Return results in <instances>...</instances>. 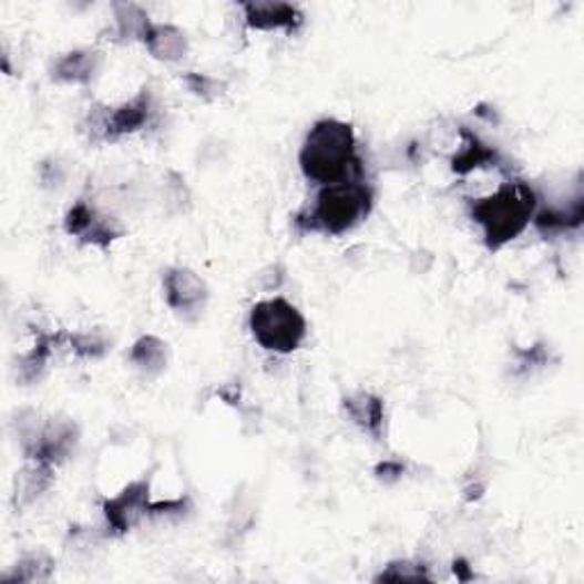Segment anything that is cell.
Listing matches in <instances>:
<instances>
[{"instance_id": "9c48e42d", "label": "cell", "mask_w": 584, "mask_h": 584, "mask_svg": "<svg viewBox=\"0 0 584 584\" xmlns=\"http://www.w3.org/2000/svg\"><path fill=\"white\" fill-rule=\"evenodd\" d=\"M165 301L181 320L194 322L197 320L208 304V286L189 267H170L163 277Z\"/></svg>"}, {"instance_id": "6da1fadb", "label": "cell", "mask_w": 584, "mask_h": 584, "mask_svg": "<svg viewBox=\"0 0 584 584\" xmlns=\"http://www.w3.org/2000/svg\"><path fill=\"white\" fill-rule=\"evenodd\" d=\"M299 170L318 187L361 178L363 165L355 126L336 120V116L318 120L301 142Z\"/></svg>"}, {"instance_id": "30bf717a", "label": "cell", "mask_w": 584, "mask_h": 584, "mask_svg": "<svg viewBox=\"0 0 584 584\" xmlns=\"http://www.w3.org/2000/svg\"><path fill=\"white\" fill-rule=\"evenodd\" d=\"M247 28L260 32H297L304 25V12L281 0H247L240 6Z\"/></svg>"}, {"instance_id": "ffe728a7", "label": "cell", "mask_w": 584, "mask_h": 584, "mask_svg": "<svg viewBox=\"0 0 584 584\" xmlns=\"http://www.w3.org/2000/svg\"><path fill=\"white\" fill-rule=\"evenodd\" d=\"M66 342L71 347V352L83 359H101L110 349V340L101 331L66 334Z\"/></svg>"}, {"instance_id": "4fadbf2b", "label": "cell", "mask_w": 584, "mask_h": 584, "mask_svg": "<svg viewBox=\"0 0 584 584\" xmlns=\"http://www.w3.org/2000/svg\"><path fill=\"white\" fill-rule=\"evenodd\" d=\"M459 135H461V146L457 148L450 161V167L457 176H469L475 170H484V167H502L500 153L486 142H482L473 131L461 129Z\"/></svg>"}, {"instance_id": "2e32d148", "label": "cell", "mask_w": 584, "mask_h": 584, "mask_svg": "<svg viewBox=\"0 0 584 584\" xmlns=\"http://www.w3.org/2000/svg\"><path fill=\"white\" fill-rule=\"evenodd\" d=\"M66 338V334H47V331H37L34 345L28 349L25 355L19 359V379L23 383H32L42 372L47 370L55 347Z\"/></svg>"}, {"instance_id": "d6986e66", "label": "cell", "mask_w": 584, "mask_h": 584, "mask_svg": "<svg viewBox=\"0 0 584 584\" xmlns=\"http://www.w3.org/2000/svg\"><path fill=\"white\" fill-rule=\"evenodd\" d=\"M53 571H55V562L47 553H30L23 555L8 575H3V582H14V584L47 582L51 580Z\"/></svg>"}, {"instance_id": "603a6c76", "label": "cell", "mask_w": 584, "mask_h": 584, "mask_svg": "<svg viewBox=\"0 0 584 584\" xmlns=\"http://www.w3.org/2000/svg\"><path fill=\"white\" fill-rule=\"evenodd\" d=\"M375 475L381 480V482H398L402 475H404V463L402 461H396V459H388V461H381L377 469H375Z\"/></svg>"}, {"instance_id": "52a82bcc", "label": "cell", "mask_w": 584, "mask_h": 584, "mask_svg": "<svg viewBox=\"0 0 584 584\" xmlns=\"http://www.w3.org/2000/svg\"><path fill=\"white\" fill-rule=\"evenodd\" d=\"M151 478L126 484L120 493L103 500V519L112 534H126L151 516Z\"/></svg>"}, {"instance_id": "3957f363", "label": "cell", "mask_w": 584, "mask_h": 584, "mask_svg": "<svg viewBox=\"0 0 584 584\" xmlns=\"http://www.w3.org/2000/svg\"><path fill=\"white\" fill-rule=\"evenodd\" d=\"M372 206L375 189L361 178H349L318 187L314 204L295 217V224L306 233L342 236L359 226L370 215Z\"/></svg>"}, {"instance_id": "9a60e30c", "label": "cell", "mask_w": 584, "mask_h": 584, "mask_svg": "<svg viewBox=\"0 0 584 584\" xmlns=\"http://www.w3.org/2000/svg\"><path fill=\"white\" fill-rule=\"evenodd\" d=\"M53 469L55 465L44 463V461H32L28 459V463L23 469L17 473L14 478V508H28L37 498H42L51 484H53Z\"/></svg>"}, {"instance_id": "8992f818", "label": "cell", "mask_w": 584, "mask_h": 584, "mask_svg": "<svg viewBox=\"0 0 584 584\" xmlns=\"http://www.w3.org/2000/svg\"><path fill=\"white\" fill-rule=\"evenodd\" d=\"M155 114V101L148 90L116 107H96L88 116V133L96 142H114L146 129Z\"/></svg>"}, {"instance_id": "8fae6325", "label": "cell", "mask_w": 584, "mask_h": 584, "mask_svg": "<svg viewBox=\"0 0 584 584\" xmlns=\"http://www.w3.org/2000/svg\"><path fill=\"white\" fill-rule=\"evenodd\" d=\"M103 66V53L96 49H75L51 64V78L62 85H90Z\"/></svg>"}, {"instance_id": "ac0fdd59", "label": "cell", "mask_w": 584, "mask_h": 584, "mask_svg": "<svg viewBox=\"0 0 584 584\" xmlns=\"http://www.w3.org/2000/svg\"><path fill=\"white\" fill-rule=\"evenodd\" d=\"M112 12H114V34L116 39H122V42H142L144 32L153 23L148 14L133 3H114Z\"/></svg>"}, {"instance_id": "e0dca14e", "label": "cell", "mask_w": 584, "mask_h": 584, "mask_svg": "<svg viewBox=\"0 0 584 584\" xmlns=\"http://www.w3.org/2000/svg\"><path fill=\"white\" fill-rule=\"evenodd\" d=\"M129 361L148 377L161 375L167 368L170 361V349L167 342L158 336H142L135 340V345L131 347L129 352Z\"/></svg>"}, {"instance_id": "5bb4252c", "label": "cell", "mask_w": 584, "mask_h": 584, "mask_svg": "<svg viewBox=\"0 0 584 584\" xmlns=\"http://www.w3.org/2000/svg\"><path fill=\"white\" fill-rule=\"evenodd\" d=\"M142 44L146 47L151 58L161 62H181L189 51L187 34L174 23L153 21L142 37Z\"/></svg>"}, {"instance_id": "7a4b0ae2", "label": "cell", "mask_w": 584, "mask_h": 584, "mask_svg": "<svg viewBox=\"0 0 584 584\" xmlns=\"http://www.w3.org/2000/svg\"><path fill=\"white\" fill-rule=\"evenodd\" d=\"M536 206L539 199L530 183L512 178L486 197L471 202V219L482 228L484 245L498 252L530 226Z\"/></svg>"}, {"instance_id": "5b68a950", "label": "cell", "mask_w": 584, "mask_h": 584, "mask_svg": "<svg viewBox=\"0 0 584 584\" xmlns=\"http://www.w3.org/2000/svg\"><path fill=\"white\" fill-rule=\"evenodd\" d=\"M17 437L25 459L58 465L75 450L78 424L69 418H42L23 411L17 418Z\"/></svg>"}, {"instance_id": "ba28073f", "label": "cell", "mask_w": 584, "mask_h": 584, "mask_svg": "<svg viewBox=\"0 0 584 584\" xmlns=\"http://www.w3.org/2000/svg\"><path fill=\"white\" fill-rule=\"evenodd\" d=\"M64 230L69 233L71 238H78L83 245H92V247H110L114 240H120L126 228L122 226V222L101 213L96 206H92L90 202L81 199L75 202L66 215H64Z\"/></svg>"}, {"instance_id": "7402d4cb", "label": "cell", "mask_w": 584, "mask_h": 584, "mask_svg": "<svg viewBox=\"0 0 584 584\" xmlns=\"http://www.w3.org/2000/svg\"><path fill=\"white\" fill-rule=\"evenodd\" d=\"M420 580H432L430 571H427L424 564L409 560L391 562L375 577V582H420Z\"/></svg>"}, {"instance_id": "44dd1931", "label": "cell", "mask_w": 584, "mask_h": 584, "mask_svg": "<svg viewBox=\"0 0 584 584\" xmlns=\"http://www.w3.org/2000/svg\"><path fill=\"white\" fill-rule=\"evenodd\" d=\"M183 83L194 96L206 101V103L217 101L226 92V83L219 81V78H215V75H208V73L187 71V73H183Z\"/></svg>"}, {"instance_id": "7c38bea8", "label": "cell", "mask_w": 584, "mask_h": 584, "mask_svg": "<svg viewBox=\"0 0 584 584\" xmlns=\"http://www.w3.org/2000/svg\"><path fill=\"white\" fill-rule=\"evenodd\" d=\"M342 411L352 420L359 430L375 441L383 439L386 427V404L379 396L370 391H355L342 398Z\"/></svg>"}, {"instance_id": "277c9868", "label": "cell", "mask_w": 584, "mask_h": 584, "mask_svg": "<svg viewBox=\"0 0 584 584\" xmlns=\"http://www.w3.org/2000/svg\"><path fill=\"white\" fill-rule=\"evenodd\" d=\"M249 331L265 352L286 357L301 347L308 325L295 304L284 297H269L252 306Z\"/></svg>"}]
</instances>
